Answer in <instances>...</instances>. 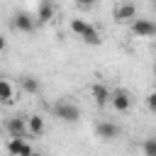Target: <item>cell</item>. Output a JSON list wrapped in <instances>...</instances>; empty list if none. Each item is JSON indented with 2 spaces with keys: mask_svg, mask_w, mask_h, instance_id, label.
<instances>
[{
  "mask_svg": "<svg viewBox=\"0 0 156 156\" xmlns=\"http://www.w3.org/2000/svg\"><path fill=\"white\" fill-rule=\"evenodd\" d=\"M27 134L29 136H41L44 134V117H39V115L27 117Z\"/></svg>",
  "mask_w": 156,
  "mask_h": 156,
  "instance_id": "cell-11",
  "label": "cell"
},
{
  "mask_svg": "<svg viewBox=\"0 0 156 156\" xmlns=\"http://www.w3.org/2000/svg\"><path fill=\"white\" fill-rule=\"evenodd\" d=\"M7 151H10V156H32V144L27 141V139H17V136H12L10 141H7Z\"/></svg>",
  "mask_w": 156,
  "mask_h": 156,
  "instance_id": "cell-6",
  "label": "cell"
},
{
  "mask_svg": "<svg viewBox=\"0 0 156 156\" xmlns=\"http://www.w3.org/2000/svg\"><path fill=\"white\" fill-rule=\"evenodd\" d=\"M34 20L27 15V12H17L15 17H12V27L17 29V32H24V34H29V32H34Z\"/></svg>",
  "mask_w": 156,
  "mask_h": 156,
  "instance_id": "cell-9",
  "label": "cell"
},
{
  "mask_svg": "<svg viewBox=\"0 0 156 156\" xmlns=\"http://www.w3.org/2000/svg\"><path fill=\"white\" fill-rule=\"evenodd\" d=\"M32 156H41V154H39V151H32Z\"/></svg>",
  "mask_w": 156,
  "mask_h": 156,
  "instance_id": "cell-19",
  "label": "cell"
},
{
  "mask_svg": "<svg viewBox=\"0 0 156 156\" xmlns=\"http://www.w3.org/2000/svg\"><path fill=\"white\" fill-rule=\"evenodd\" d=\"M110 102H112V107H115L117 112H127L129 105H132V98H129L127 90L117 88V90H110Z\"/></svg>",
  "mask_w": 156,
  "mask_h": 156,
  "instance_id": "cell-5",
  "label": "cell"
},
{
  "mask_svg": "<svg viewBox=\"0 0 156 156\" xmlns=\"http://www.w3.org/2000/svg\"><path fill=\"white\" fill-rule=\"evenodd\" d=\"M54 115H56L58 119H63V122H78V119H80V110H78L76 105L66 102V100H61V102L54 105Z\"/></svg>",
  "mask_w": 156,
  "mask_h": 156,
  "instance_id": "cell-2",
  "label": "cell"
},
{
  "mask_svg": "<svg viewBox=\"0 0 156 156\" xmlns=\"http://www.w3.org/2000/svg\"><path fill=\"white\" fill-rule=\"evenodd\" d=\"M132 34H136V37H154L156 34V24L151 20H132Z\"/></svg>",
  "mask_w": 156,
  "mask_h": 156,
  "instance_id": "cell-8",
  "label": "cell"
},
{
  "mask_svg": "<svg viewBox=\"0 0 156 156\" xmlns=\"http://www.w3.org/2000/svg\"><path fill=\"white\" fill-rule=\"evenodd\" d=\"M95 134H98L100 139L110 141V139H117V136L122 134V129H119L115 122H98V127H95Z\"/></svg>",
  "mask_w": 156,
  "mask_h": 156,
  "instance_id": "cell-7",
  "label": "cell"
},
{
  "mask_svg": "<svg viewBox=\"0 0 156 156\" xmlns=\"http://www.w3.org/2000/svg\"><path fill=\"white\" fill-rule=\"evenodd\" d=\"M112 17H115L117 22H122V24L132 22V20H136V5H134V2H119V5H115Z\"/></svg>",
  "mask_w": 156,
  "mask_h": 156,
  "instance_id": "cell-3",
  "label": "cell"
},
{
  "mask_svg": "<svg viewBox=\"0 0 156 156\" xmlns=\"http://www.w3.org/2000/svg\"><path fill=\"white\" fill-rule=\"evenodd\" d=\"M146 105H149V110H151V112L156 110V95H154V93H149V95H146Z\"/></svg>",
  "mask_w": 156,
  "mask_h": 156,
  "instance_id": "cell-16",
  "label": "cell"
},
{
  "mask_svg": "<svg viewBox=\"0 0 156 156\" xmlns=\"http://www.w3.org/2000/svg\"><path fill=\"white\" fill-rule=\"evenodd\" d=\"M5 129L10 132V136H17V139H27V117L17 115V117H10L5 122Z\"/></svg>",
  "mask_w": 156,
  "mask_h": 156,
  "instance_id": "cell-4",
  "label": "cell"
},
{
  "mask_svg": "<svg viewBox=\"0 0 156 156\" xmlns=\"http://www.w3.org/2000/svg\"><path fill=\"white\" fill-rule=\"evenodd\" d=\"M93 100H95L98 105L110 102V88L102 85V83H95V85H93Z\"/></svg>",
  "mask_w": 156,
  "mask_h": 156,
  "instance_id": "cell-12",
  "label": "cell"
},
{
  "mask_svg": "<svg viewBox=\"0 0 156 156\" xmlns=\"http://www.w3.org/2000/svg\"><path fill=\"white\" fill-rule=\"evenodd\" d=\"M20 88L24 90V93H39L41 90V83H39V78H32V76H24V78H20Z\"/></svg>",
  "mask_w": 156,
  "mask_h": 156,
  "instance_id": "cell-13",
  "label": "cell"
},
{
  "mask_svg": "<svg viewBox=\"0 0 156 156\" xmlns=\"http://www.w3.org/2000/svg\"><path fill=\"white\" fill-rule=\"evenodd\" d=\"M71 32L78 34V37H80L85 44H90V46H98V44H100V32H98L95 27H90L85 20H78V17L71 20Z\"/></svg>",
  "mask_w": 156,
  "mask_h": 156,
  "instance_id": "cell-1",
  "label": "cell"
},
{
  "mask_svg": "<svg viewBox=\"0 0 156 156\" xmlns=\"http://www.w3.org/2000/svg\"><path fill=\"white\" fill-rule=\"evenodd\" d=\"M54 15H56L54 2H51V0H39V7H37V20H39L41 24H46V22H51V20H54Z\"/></svg>",
  "mask_w": 156,
  "mask_h": 156,
  "instance_id": "cell-10",
  "label": "cell"
},
{
  "mask_svg": "<svg viewBox=\"0 0 156 156\" xmlns=\"http://www.w3.org/2000/svg\"><path fill=\"white\" fill-rule=\"evenodd\" d=\"M98 0H76V5H80V7H93Z\"/></svg>",
  "mask_w": 156,
  "mask_h": 156,
  "instance_id": "cell-17",
  "label": "cell"
},
{
  "mask_svg": "<svg viewBox=\"0 0 156 156\" xmlns=\"http://www.w3.org/2000/svg\"><path fill=\"white\" fill-rule=\"evenodd\" d=\"M144 156H156V139L154 136H149L144 141Z\"/></svg>",
  "mask_w": 156,
  "mask_h": 156,
  "instance_id": "cell-15",
  "label": "cell"
},
{
  "mask_svg": "<svg viewBox=\"0 0 156 156\" xmlns=\"http://www.w3.org/2000/svg\"><path fill=\"white\" fill-rule=\"evenodd\" d=\"M5 46H7V41H5V37L0 34V51H5Z\"/></svg>",
  "mask_w": 156,
  "mask_h": 156,
  "instance_id": "cell-18",
  "label": "cell"
},
{
  "mask_svg": "<svg viewBox=\"0 0 156 156\" xmlns=\"http://www.w3.org/2000/svg\"><path fill=\"white\" fill-rule=\"evenodd\" d=\"M12 95H15L12 85H10L7 80L0 78V102H12Z\"/></svg>",
  "mask_w": 156,
  "mask_h": 156,
  "instance_id": "cell-14",
  "label": "cell"
}]
</instances>
